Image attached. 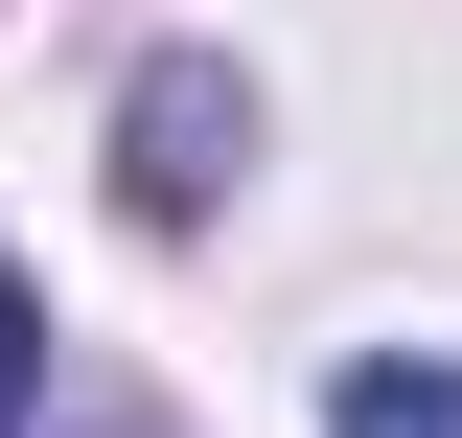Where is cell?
Listing matches in <instances>:
<instances>
[{"instance_id":"obj_1","label":"cell","mask_w":462,"mask_h":438,"mask_svg":"<svg viewBox=\"0 0 462 438\" xmlns=\"http://www.w3.org/2000/svg\"><path fill=\"white\" fill-rule=\"evenodd\" d=\"M231 162H254V93H231L208 47H162L139 93H116V208H139V231H208Z\"/></svg>"},{"instance_id":"obj_2","label":"cell","mask_w":462,"mask_h":438,"mask_svg":"<svg viewBox=\"0 0 462 438\" xmlns=\"http://www.w3.org/2000/svg\"><path fill=\"white\" fill-rule=\"evenodd\" d=\"M324 438H462V370L439 346H370V370L324 392Z\"/></svg>"},{"instance_id":"obj_3","label":"cell","mask_w":462,"mask_h":438,"mask_svg":"<svg viewBox=\"0 0 462 438\" xmlns=\"http://www.w3.org/2000/svg\"><path fill=\"white\" fill-rule=\"evenodd\" d=\"M23 392H47V300L0 277V438H23Z\"/></svg>"}]
</instances>
